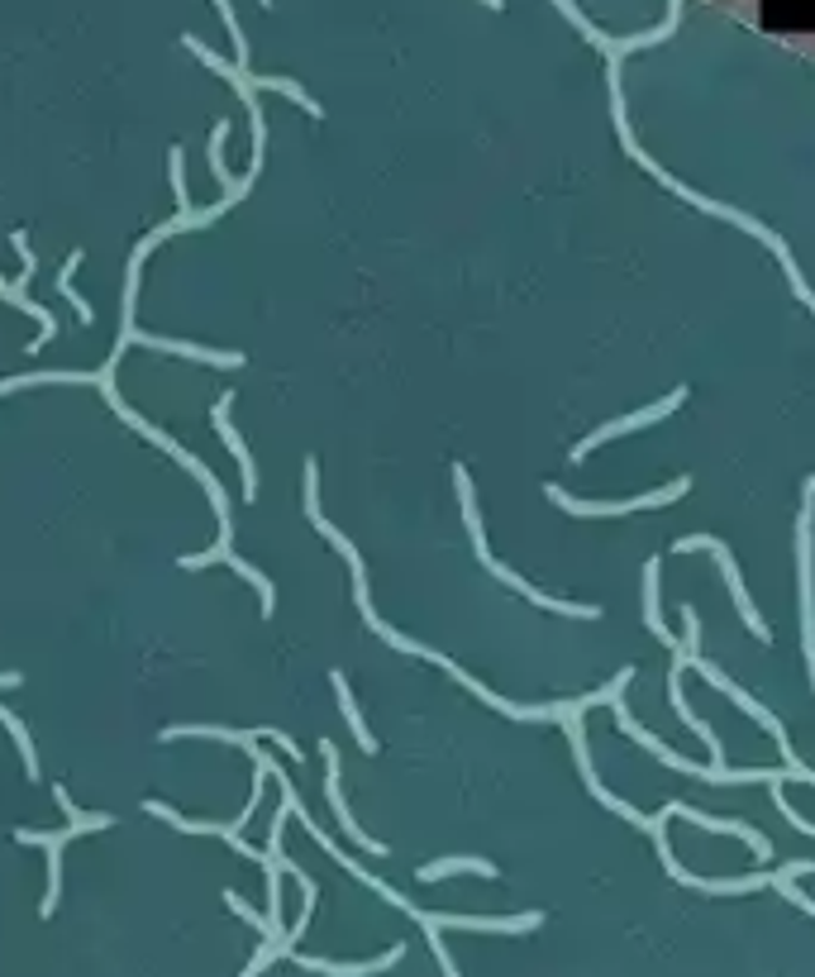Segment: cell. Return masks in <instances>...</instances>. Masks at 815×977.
Segmentation results:
<instances>
[{
	"label": "cell",
	"instance_id": "1",
	"mask_svg": "<svg viewBox=\"0 0 815 977\" xmlns=\"http://www.w3.org/2000/svg\"><path fill=\"white\" fill-rule=\"evenodd\" d=\"M306 515L315 520V529L329 539L334 549L349 558V573H353V596H358V610H363V620L373 625V630L387 639L391 648H401V654H419V658H429V663H439L443 672H453V682H463L473 696H482L487 706H496V710H506L510 720H554V716H572V710H592V706H601V702H620L625 696V682H634V668H620V678L610 682V686H601V692H592V696H582V702H554V706H515V702H506V696H496L487 682H477V678H467V672L453 663L449 654H435L429 644H415L411 634H401V630H391V625H381L377 620V610H373V596H367V573H363V558H358V549L349 544V539L334 529L325 515H320V467H315V458L306 463Z\"/></svg>",
	"mask_w": 815,
	"mask_h": 977
},
{
	"label": "cell",
	"instance_id": "2",
	"mask_svg": "<svg viewBox=\"0 0 815 977\" xmlns=\"http://www.w3.org/2000/svg\"><path fill=\"white\" fill-rule=\"evenodd\" d=\"M610 115H616L620 143H625V149H630V158H634V163H644V167H649V172L658 177V182H663V187H673V191H677V196H682V201H691V205H697V210H706V215H725V220H735L739 229H745V234H753V239H763V244H768V248L777 253V258H782V268H787V282H792V292H797V300H806V306L815 310V292H811V286H806V277H801V262L792 258V248H787V244H782V234H773V229H768V224H759V220H753V215H745V210H735V205H721V201L701 196V191H691L687 182H677V177H673V172H663V167H658V163L649 158V153H644V149H639V143H634V134H630V119H625V95H620V67H610Z\"/></svg>",
	"mask_w": 815,
	"mask_h": 977
},
{
	"label": "cell",
	"instance_id": "3",
	"mask_svg": "<svg viewBox=\"0 0 815 977\" xmlns=\"http://www.w3.org/2000/svg\"><path fill=\"white\" fill-rule=\"evenodd\" d=\"M453 481H458V501H463V520H467V535H473V553H477V563L482 568H491L506 582L510 591H520V596H530L534 606H544V610H558V615H582V620H596L601 615V606H578V601H554V596H544V591H534L530 582H525L520 573H510L506 563H496L491 558V549H487V529H482V515H477V491H473V477H467V467H453Z\"/></svg>",
	"mask_w": 815,
	"mask_h": 977
},
{
	"label": "cell",
	"instance_id": "4",
	"mask_svg": "<svg viewBox=\"0 0 815 977\" xmlns=\"http://www.w3.org/2000/svg\"><path fill=\"white\" fill-rule=\"evenodd\" d=\"M797 577H801V648L815 686V477L801 487V520H797Z\"/></svg>",
	"mask_w": 815,
	"mask_h": 977
},
{
	"label": "cell",
	"instance_id": "5",
	"mask_svg": "<svg viewBox=\"0 0 815 977\" xmlns=\"http://www.w3.org/2000/svg\"><path fill=\"white\" fill-rule=\"evenodd\" d=\"M534 925H544V911H520V915H439V911H429V921H425V935H429V949H435V959H439L443 977H458V968H453V959H449V949L439 944V930L525 935V930H534Z\"/></svg>",
	"mask_w": 815,
	"mask_h": 977
},
{
	"label": "cell",
	"instance_id": "6",
	"mask_svg": "<svg viewBox=\"0 0 815 977\" xmlns=\"http://www.w3.org/2000/svg\"><path fill=\"white\" fill-rule=\"evenodd\" d=\"M544 491H548V501H554V505H562V511L586 515V520H601V515H634V511H649V505H668V501L687 497L691 477H677V481H668L663 491H644V497H630V501H572L562 487H544Z\"/></svg>",
	"mask_w": 815,
	"mask_h": 977
},
{
	"label": "cell",
	"instance_id": "7",
	"mask_svg": "<svg viewBox=\"0 0 815 977\" xmlns=\"http://www.w3.org/2000/svg\"><path fill=\"white\" fill-rule=\"evenodd\" d=\"M677 553H697V549H711L715 553V563H721V573H725V582H729V596H735V606H739V615H745V625L753 634L763 639V644H773V630L763 625V615L753 610V601H749V591H745V577H739V568H735V553H729L721 539L715 535H687V539H677L673 544Z\"/></svg>",
	"mask_w": 815,
	"mask_h": 977
},
{
	"label": "cell",
	"instance_id": "8",
	"mask_svg": "<svg viewBox=\"0 0 815 977\" xmlns=\"http://www.w3.org/2000/svg\"><path fill=\"white\" fill-rule=\"evenodd\" d=\"M687 401V387H677V391H668L658 406H644V410H634V415H625V420H610V425H601L596 434H586V439L572 449V463H582L592 449H601V443H610V439H620V434H630V429H644V425H654V420H663V415H673V410Z\"/></svg>",
	"mask_w": 815,
	"mask_h": 977
},
{
	"label": "cell",
	"instance_id": "9",
	"mask_svg": "<svg viewBox=\"0 0 815 977\" xmlns=\"http://www.w3.org/2000/svg\"><path fill=\"white\" fill-rule=\"evenodd\" d=\"M691 668H697V672H701V678H706V682H711V686H721V692H725V696H729V702H735L739 710H749V716H753V720H759V725H763V730H768V734H773V740H787L782 720H777V716H773V710H768V706H759V702H753V696H749V692H745V686H739V682H729V678H725V672H721V668H715V663H706V658L697 654V658H691Z\"/></svg>",
	"mask_w": 815,
	"mask_h": 977
},
{
	"label": "cell",
	"instance_id": "10",
	"mask_svg": "<svg viewBox=\"0 0 815 977\" xmlns=\"http://www.w3.org/2000/svg\"><path fill=\"white\" fill-rule=\"evenodd\" d=\"M296 963H301L306 973H320V977H373V973H387L397 968V963L405 959V944H391L387 954L367 959V963H329V959H315V954H292Z\"/></svg>",
	"mask_w": 815,
	"mask_h": 977
},
{
	"label": "cell",
	"instance_id": "11",
	"mask_svg": "<svg viewBox=\"0 0 815 977\" xmlns=\"http://www.w3.org/2000/svg\"><path fill=\"white\" fill-rule=\"evenodd\" d=\"M320 754H325V768H329V777H325L329 806H334V815L344 820L349 839L358 844V849H367V853H387V844H377L373 835H363V830H358V820H353V811H349V806H344V796H339V749H334V744H320Z\"/></svg>",
	"mask_w": 815,
	"mask_h": 977
},
{
	"label": "cell",
	"instance_id": "12",
	"mask_svg": "<svg viewBox=\"0 0 815 977\" xmlns=\"http://www.w3.org/2000/svg\"><path fill=\"white\" fill-rule=\"evenodd\" d=\"M230 401L234 396H220V401H215V429H220V439L230 443V453L238 458V467H244V501H258V467H254V458H248L244 439H238L234 425H230Z\"/></svg>",
	"mask_w": 815,
	"mask_h": 977
},
{
	"label": "cell",
	"instance_id": "13",
	"mask_svg": "<svg viewBox=\"0 0 815 977\" xmlns=\"http://www.w3.org/2000/svg\"><path fill=\"white\" fill-rule=\"evenodd\" d=\"M658 568H663V563H658V558L644 563V625H649V634H658V644L677 648V639L668 634L663 615H658Z\"/></svg>",
	"mask_w": 815,
	"mask_h": 977
},
{
	"label": "cell",
	"instance_id": "14",
	"mask_svg": "<svg viewBox=\"0 0 815 977\" xmlns=\"http://www.w3.org/2000/svg\"><path fill=\"white\" fill-rule=\"evenodd\" d=\"M129 339H143L153 348H167V353H186V358H200V363H215V368H244L238 353H215V348H196V344H177V339H153V334H129ZM125 339V344H129Z\"/></svg>",
	"mask_w": 815,
	"mask_h": 977
},
{
	"label": "cell",
	"instance_id": "15",
	"mask_svg": "<svg viewBox=\"0 0 815 977\" xmlns=\"http://www.w3.org/2000/svg\"><path fill=\"white\" fill-rule=\"evenodd\" d=\"M453 873H477V877H496V867H491L487 859H439V863H425L419 867V883H443V877Z\"/></svg>",
	"mask_w": 815,
	"mask_h": 977
},
{
	"label": "cell",
	"instance_id": "16",
	"mask_svg": "<svg viewBox=\"0 0 815 977\" xmlns=\"http://www.w3.org/2000/svg\"><path fill=\"white\" fill-rule=\"evenodd\" d=\"M334 692H339V706H344V720H349V730H353V740H358V749L363 754H377V740L367 734V725H363V716H358V702H353V692H349V682H344V672H334Z\"/></svg>",
	"mask_w": 815,
	"mask_h": 977
},
{
	"label": "cell",
	"instance_id": "17",
	"mask_svg": "<svg viewBox=\"0 0 815 977\" xmlns=\"http://www.w3.org/2000/svg\"><path fill=\"white\" fill-rule=\"evenodd\" d=\"M230 205H234V196H224L220 205H210V210H200V215H196V210H186V215H182V229H191V224H206V220H215V215H224V210H230ZM172 229H177V220H172V224H163V229H158V234H153V239H143V244H139V253H134V258L143 262V253H148L153 244H158V239H163V234H172Z\"/></svg>",
	"mask_w": 815,
	"mask_h": 977
},
{
	"label": "cell",
	"instance_id": "18",
	"mask_svg": "<svg viewBox=\"0 0 815 977\" xmlns=\"http://www.w3.org/2000/svg\"><path fill=\"white\" fill-rule=\"evenodd\" d=\"M224 907H230V911H238V921H248V925H254V930H258L262 939H268V944H277V939H272V925H268V915H258V911L248 907L244 897H238V891H224Z\"/></svg>",
	"mask_w": 815,
	"mask_h": 977
},
{
	"label": "cell",
	"instance_id": "19",
	"mask_svg": "<svg viewBox=\"0 0 815 977\" xmlns=\"http://www.w3.org/2000/svg\"><path fill=\"white\" fill-rule=\"evenodd\" d=\"M230 568H234L238 577H248V582L258 587V596H262V615H272V610H277V591H272V582H268V577H262L258 568H248L244 558H230Z\"/></svg>",
	"mask_w": 815,
	"mask_h": 977
},
{
	"label": "cell",
	"instance_id": "20",
	"mask_svg": "<svg viewBox=\"0 0 815 977\" xmlns=\"http://www.w3.org/2000/svg\"><path fill=\"white\" fill-rule=\"evenodd\" d=\"M220 5V15H224V29H230V39H234V53H238V72H248V39H244V29H238V15H234V5L230 0H215Z\"/></svg>",
	"mask_w": 815,
	"mask_h": 977
},
{
	"label": "cell",
	"instance_id": "21",
	"mask_svg": "<svg viewBox=\"0 0 815 977\" xmlns=\"http://www.w3.org/2000/svg\"><path fill=\"white\" fill-rule=\"evenodd\" d=\"M787 777H797V782H811V787H815V773H811V768H806V763H801V758H797V754H792V758H787Z\"/></svg>",
	"mask_w": 815,
	"mask_h": 977
},
{
	"label": "cell",
	"instance_id": "22",
	"mask_svg": "<svg viewBox=\"0 0 815 977\" xmlns=\"http://www.w3.org/2000/svg\"><path fill=\"white\" fill-rule=\"evenodd\" d=\"M487 5H501V0H487Z\"/></svg>",
	"mask_w": 815,
	"mask_h": 977
},
{
	"label": "cell",
	"instance_id": "23",
	"mask_svg": "<svg viewBox=\"0 0 815 977\" xmlns=\"http://www.w3.org/2000/svg\"><path fill=\"white\" fill-rule=\"evenodd\" d=\"M262 5H272V0H262Z\"/></svg>",
	"mask_w": 815,
	"mask_h": 977
}]
</instances>
